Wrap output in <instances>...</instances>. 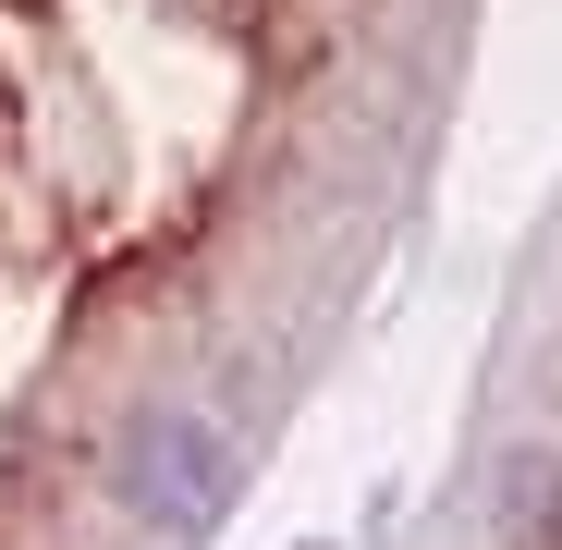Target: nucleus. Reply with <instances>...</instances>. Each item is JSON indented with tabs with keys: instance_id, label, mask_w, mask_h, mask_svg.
I'll list each match as a JSON object with an SVG mask.
<instances>
[{
	"instance_id": "obj_1",
	"label": "nucleus",
	"mask_w": 562,
	"mask_h": 550,
	"mask_svg": "<svg viewBox=\"0 0 562 550\" xmlns=\"http://www.w3.org/2000/svg\"><path fill=\"white\" fill-rule=\"evenodd\" d=\"M123 478H135L171 526H209V502H221V440H209V428H147Z\"/></svg>"
}]
</instances>
